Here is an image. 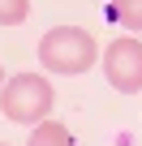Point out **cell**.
<instances>
[{"mask_svg":"<svg viewBox=\"0 0 142 146\" xmlns=\"http://www.w3.org/2000/svg\"><path fill=\"white\" fill-rule=\"evenodd\" d=\"M30 13V0H0V26H17Z\"/></svg>","mask_w":142,"mask_h":146,"instance_id":"6","label":"cell"},{"mask_svg":"<svg viewBox=\"0 0 142 146\" xmlns=\"http://www.w3.org/2000/svg\"><path fill=\"white\" fill-rule=\"evenodd\" d=\"M112 13L125 30H142V0H112Z\"/></svg>","mask_w":142,"mask_h":146,"instance_id":"5","label":"cell"},{"mask_svg":"<svg viewBox=\"0 0 142 146\" xmlns=\"http://www.w3.org/2000/svg\"><path fill=\"white\" fill-rule=\"evenodd\" d=\"M103 78L121 95H138L142 90V39L121 35V39H112L103 47Z\"/></svg>","mask_w":142,"mask_h":146,"instance_id":"3","label":"cell"},{"mask_svg":"<svg viewBox=\"0 0 142 146\" xmlns=\"http://www.w3.org/2000/svg\"><path fill=\"white\" fill-rule=\"evenodd\" d=\"M26 146H78V142H73V133H69L65 125H56V120H39V125L30 129Z\"/></svg>","mask_w":142,"mask_h":146,"instance_id":"4","label":"cell"},{"mask_svg":"<svg viewBox=\"0 0 142 146\" xmlns=\"http://www.w3.org/2000/svg\"><path fill=\"white\" fill-rule=\"evenodd\" d=\"M52 103H56V95H52L47 78H39V73H13V78L0 86V112L9 120H17V125L47 120Z\"/></svg>","mask_w":142,"mask_h":146,"instance_id":"2","label":"cell"},{"mask_svg":"<svg viewBox=\"0 0 142 146\" xmlns=\"http://www.w3.org/2000/svg\"><path fill=\"white\" fill-rule=\"evenodd\" d=\"M0 86H5V64H0Z\"/></svg>","mask_w":142,"mask_h":146,"instance_id":"7","label":"cell"},{"mask_svg":"<svg viewBox=\"0 0 142 146\" xmlns=\"http://www.w3.org/2000/svg\"><path fill=\"white\" fill-rule=\"evenodd\" d=\"M99 47L91 39V30L82 26H56L39 39V64L52 73H86L95 64Z\"/></svg>","mask_w":142,"mask_h":146,"instance_id":"1","label":"cell"}]
</instances>
